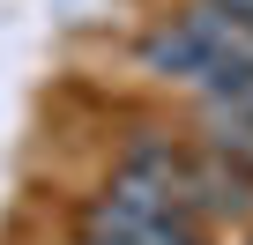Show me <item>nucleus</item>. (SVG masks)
<instances>
[{
    "label": "nucleus",
    "instance_id": "nucleus-1",
    "mask_svg": "<svg viewBox=\"0 0 253 245\" xmlns=\"http://www.w3.org/2000/svg\"><path fill=\"white\" fill-rule=\"evenodd\" d=\"M142 67L164 74V82L201 89V104L238 97V89H253V30L231 23L223 8H209V0H194L179 23H157L142 37Z\"/></svg>",
    "mask_w": 253,
    "mask_h": 245
},
{
    "label": "nucleus",
    "instance_id": "nucleus-3",
    "mask_svg": "<svg viewBox=\"0 0 253 245\" xmlns=\"http://www.w3.org/2000/svg\"><path fill=\"white\" fill-rule=\"evenodd\" d=\"M209 8H223L231 23H246V30H253V0H209Z\"/></svg>",
    "mask_w": 253,
    "mask_h": 245
},
{
    "label": "nucleus",
    "instance_id": "nucleus-2",
    "mask_svg": "<svg viewBox=\"0 0 253 245\" xmlns=\"http://www.w3.org/2000/svg\"><path fill=\"white\" fill-rule=\"evenodd\" d=\"M186 193H194V215H231V208H246V201H253V156H238V149H201Z\"/></svg>",
    "mask_w": 253,
    "mask_h": 245
}]
</instances>
